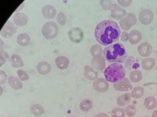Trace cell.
Masks as SVG:
<instances>
[{"label": "cell", "mask_w": 157, "mask_h": 117, "mask_svg": "<svg viewBox=\"0 0 157 117\" xmlns=\"http://www.w3.org/2000/svg\"><path fill=\"white\" fill-rule=\"evenodd\" d=\"M121 32L119 26L116 22L108 20H103L97 25L94 35L98 43L106 46L118 40Z\"/></svg>", "instance_id": "cell-1"}, {"label": "cell", "mask_w": 157, "mask_h": 117, "mask_svg": "<svg viewBox=\"0 0 157 117\" xmlns=\"http://www.w3.org/2000/svg\"><path fill=\"white\" fill-rule=\"evenodd\" d=\"M103 53L104 57L110 63H122L128 56L125 47L119 43L105 47L103 50Z\"/></svg>", "instance_id": "cell-2"}, {"label": "cell", "mask_w": 157, "mask_h": 117, "mask_svg": "<svg viewBox=\"0 0 157 117\" xmlns=\"http://www.w3.org/2000/svg\"><path fill=\"white\" fill-rule=\"evenodd\" d=\"M104 74L108 81L115 83L124 79L126 71L121 64L115 63L110 65L106 68L104 70Z\"/></svg>", "instance_id": "cell-3"}, {"label": "cell", "mask_w": 157, "mask_h": 117, "mask_svg": "<svg viewBox=\"0 0 157 117\" xmlns=\"http://www.w3.org/2000/svg\"><path fill=\"white\" fill-rule=\"evenodd\" d=\"M58 28L56 23L52 21L46 23L43 26L42 33L43 36L48 40L55 38L58 33Z\"/></svg>", "instance_id": "cell-4"}, {"label": "cell", "mask_w": 157, "mask_h": 117, "mask_svg": "<svg viewBox=\"0 0 157 117\" xmlns=\"http://www.w3.org/2000/svg\"><path fill=\"white\" fill-rule=\"evenodd\" d=\"M139 17V20L142 24L148 25L153 21L154 15L152 10L149 9H145L141 11Z\"/></svg>", "instance_id": "cell-5"}, {"label": "cell", "mask_w": 157, "mask_h": 117, "mask_svg": "<svg viewBox=\"0 0 157 117\" xmlns=\"http://www.w3.org/2000/svg\"><path fill=\"white\" fill-rule=\"evenodd\" d=\"M17 28L10 21L6 23L2 29L1 34L2 37L6 38L11 37L17 32Z\"/></svg>", "instance_id": "cell-6"}, {"label": "cell", "mask_w": 157, "mask_h": 117, "mask_svg": "<svg viewBox=\"0 0 157 117\" xmlns=\"http://www.w3.org/2000/svg\"><path fill=\"white\" fill-rule=\"evenodd\" d=\"M153 48L147 42L141 43L138 47V51L140 55L143 57H147L152 53Z\"/></svg>", "instance_id": "cell-7"}, {"label": "cell", "mask_w": 157, "mask_h": 117, "mask_svg": "<svg viewBox=\"0 0 157 117\" xmlns=\"http://www.w3.org/2000/svg\"><path fill=\"white\" fill-rule=\"evenodd\" d=\"M13 20L16 25L21 27L27 24L28 18L23 13L18 12L13 17Z\"/></svg>", "instance_id": "cell-8"}, {"label": "cell", "mask_w": 157, "mask_h": 117, "mask_svg": "<svg viewBox=\"0 0 157 117\" xmlns=\"http://www.w3.org/2000/svg\"><path fill=\"white\" fill-rule=\"evenodd\" d=\"M42 13L45 18L51 19L54 18L56 16V10L54 6L47 5L43 8Z\"/></svg>", "instance_id": "cell-9"}, {"label": "cell", "mask_w": 157, "mask_h": 117, "mask_svg": "<svg viewBox=\"0 0 157 117\" xmlns=\"http://www.w3.org/2000/svg\"><path fill=\"white\" fill-rule=\"evenodd\" d=\"M36 69L39 74L45 75L50 72L51 67L50 65L46 61H42L38 64Z\"/></svg>", "instance_id": "cell-10"}, {"label": "cell", "mask_w": 157, "mask_h": 117, "mask_svg": "<svg viewBox=\"0 0 157 117\" xmlns=\"http://www.w3.org/2000/svg\"><path fill=\"white\" fill-rule=\"evenodd\" d=\"M31 38L29 36L25 33H22L18 35L17 39V43L19 45L25 47L28 46L30 43Z\"/></svg>", "instance_id": "cell-11"}, {"label": "cell", "mask_w": 157, "mask_h": 117, "mask_svg": "<svg viewBox=\"0 0 157 117\" xmlns=\"http://www.w3.org/2000/svg\"><path fill=\"white\" fill-rule=\"evenodd\" d=\"M8 83L9 85L15 90H18L22 88L23 84L18 78L10 76L8 78Z\"/></svg>", "instance_id": "cell-12"}, {"label": "cell", "mask_w": 157, "mask_h": 117, "mask_svg": "<svg viewBox=\"0 0 157 117\" xmlns=\"http://www.w3.org/2000/svg\"><path fill=\"white\" fill-rule=\"evenodd\" d=\"M155 61L152 58H148L143 59L141 62V66L142 68L146 70H150L152 69L155 66Z\"/></svg>", "instance_id": "cell-13"}, {"label": "cell", "mask_w": 157, "mask_h": 117, "mask_svg": "<svg viewBox=\"0 0 157 117\" xmlns=\"http://www.w3.org/2000/svg\"><path fill=\"white\" fill-rule=\"evenodd\" d=\"M10 58V61L12 67L18 68L23 67L24 66L23 62L19 55H12Z\"/></svg>", "instance_id": "cell-14"}, {"label": "cell", "mask_w": 157, "mask_h": 117, "mask_svg": "<svg viewBox=\"0 0 157 117\" xmlns=\"http://www.w3.org/2000/svg\"><path fill=\"white\" fill-rule=\"evenodd\" d=\"M142 35L141 33L137 30H133L130 32L129 40L133 44H137L141 41Z\"/></svg>", "instance_id": "cell-15"}, {"label": "cell", "mask_w": 157, "mask_h": 117, "mask_svg": "<svg viewBox=\"0 0 157 117\" xmlns=\"http://www.w3.org/2000/svg\"><path fill=\"white\" fill-rule=\"evenodd\" d=\"M55 62L58 68L61 70L66 69L69 64V60L67 58L62 56L56 58Z\"/></svg>", "instance_id": "cell-16"}, {"label": "cell", "mask_w": 157, "mask_h": 117, "mask_svg": "<svg viewBox=\"0 0 157 117\" xmlns=\"http://www.w3.org/2000/svg\"><path fill=\"white\" fill-rule=\"evenodd\" d=\"M144 104L147 109L151 110L154 109L156 107L157 101L154 97H148L145 99Z\"/></svg>", "instance_id": "cell-17"}, {"label": "cell", "mask_w": 157, "mask_h": 117, "mask_svg": "<svg viewBox=\"0 0 157 117\" xmlns=\"http://www.w3.org/2000/svg\"><path fill=\"white\" fill-rule=\"evenodd\" d=\"M121 81L119 85L120 90L127 91L132 89L133 87L131 83L126 78L124 79Z\"/></svg>", "instance_id": "cell-18"}, {"label": "cell", "mask_w": 157, "mask_h": 117, "mask_svg": "<svg viewBox=\"0 0 157 117\" xmlns=\"http://www.w3.org/2000/svg\"><path fill=\"white\" fill-rule=\"evenodd\" d=\"M31 111L33 114L36 116L41 115L44 112L43 107L38 104H35L33 105L31 107Z\"/></svg>", "instance_id": "cell-19"}, {"label": "cell", "mask_w": 157, "mask_h": 117, "mask_svg": "<svg viewBox=\"0 0 157 117\" xmlns=\"http://www.w3.org/2000/svg\"><path fill=\"white\" fill-rule=\"evenodd\" d=\"M143 77L141 72L140 70H135L130 73V79L134 83H137L140 82Z\"/></svg>", "instance_id": "cell-20"}, {"label": "cell", "mask_w": 157, "mask_h": 117, "mask_svg": "<svg viewBox=\"0 0 157 117\" xmlns=\"http://www.w3.org/2000/svg\"><path fill=\"white\" fill-rule=\"evenodd\" d=\"M119 106L124 107L128 104L131 100V95L127 93L121 96L119 98Z\"/></svg>", "instance_id": "cell-21"}, {"label": "cell", "mask_w": 157, "mask_h": 117, "mask_svg": "<svg viewBox=\"0 0 157 117\" xmlns=\"http://www.w3.org/2000/svg\"><path fill=\"white\" fill-rule=\"evenodd\" d=\"M144 94V89L142 87H137L132 90L131 96L135 99H138L142 97Z\"/></svg>", "instance_id": "cell-22"}, {"label": "cell", "mask_w": 157, "mask_h": 117, "mask_svg": "<svg viewBox=\"0 0 157 117\" xmlns=\"http://www.w3.org/2000/svg\"><path fill=\"white\" fill-rule=\"evenodd\" d=\"M111 115L113 117H124L125 113L123 109L116 108L112 111Z\"/></svg>", "instance_id": "cell-23"}, {"label": "cell", "mask_w": 157, "mask_h": 117, "mask_svg": "<svg viewBox=\"0 0 157 117\" xmlns=\"http://www.w3.org/2000/svg\"><path fill=\"white\" fill-rule=\"evenodd\" d=\"M19 79L21 81L27 80L29 78V76L27 72L21 69H19L17 72Z\"/></svg>", "instance_id": "cell-24"}, {"label": "cell", "mask_w": 157, "mask_h": 117, "mask_svg": "<svg viewBox=\"0 0 157 117\" xmlns=\"http://www.w3.org/2000/svg\"><path fill=\"white\" fill-rule=\"evenodd\" d=\"M136 107L133 105H130L126 108L125 112L127 115L129 117L134 116L136 113Z\"/></svg>", "instance_id": "cell-25"}, {"label": "cell", "mask_w": 157, "mask_h": 117, "mask_svg": "<svg viewBox=\"0 0 157 117\" xmlns=\"http://www.w3.org/2000/svg\"><path fill=\"white\" fill-rule=\"evenodd\" d=\"M7 53L5 51H1V67L5 64L6 61L10 59Z\"/></svg>", "instance_id": "cell-26"}, {"label": "cell", "mask_w": 157, "mask_h": 117, "mask_svg": "<svg viewBox=\"0 0 157 117\" xmlns=\"http://www.w3.org/2000/svg\"><path fill=\"white\" fill-rule=\"evenodd\" d=\"M0 83L1 84H5L6 82L8 77L6 73L2 70L0 71Z\"/></svg>", "instance_id": "cell-27"}, {"label": "cell", "mask_w": 157, "mask_h": 117, "mask_svg": "<svg viewBox=\"0 0 157 117\" xmlns=\"http://www.w3.org/2000/svg\"><path fill=\"white\" fill-rule=\"evenodd\" d=\"M58 23L61 25H63L64 23V19L63 14L61 12H60L58 14L57 17Z\"/></svg>", "instance_id": "cell-28"}, {"label": "cell", "mask_w": 157, "mask_h": 117, "mask_svg": "<svg viewBox=\"0 0 157 117\" xmlns=\"http://www.w3.org/2000/svg\"><path fill=\"white\" fill-rule=\"evenodd\" d=\"M95 117H109L106 114L104 113H100L97 115Z\"/></svg>", "instance_id": "cell-29"}, {"label": "cell", "mask_w": 157, "mask_h": 117, "mask_svg": "<svg viewBox=\"0 0 157 117\" xmlns=\"http://www.w3.org/2000/svg\"><path fill=\"white\" fill-rule=\"evenodd\" d=\"M152 117H157V110H155L153 112Z\"/></svg>", "instance_id": "cell-30"}, {"label": "cell", "mask_w": 157, "mask_h": 117, "mask_svg": "<svg viewBox=\"0 0 157 117\" xmlns=\"http://www.w3.org/2000/svg\"></svg>", "instance_id": "cell-31"}]
</instances>
